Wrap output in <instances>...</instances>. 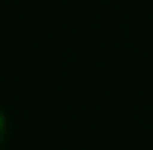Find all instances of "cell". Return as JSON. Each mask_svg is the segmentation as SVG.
I'll return each mask as SVG.
<instances>
[{"instance_id": "1", "label": "cell", "mask_w": 153, "mask_h": 150, "mask_svg": "<svg viewBox=\"0 0 153 150\" xmlns=\"http://www.w3.org/2000/svg\"><path fill=\"white\" fill-rule=\"evenodd\" d=\"M3 138H6V116L0 110V144H3Z\"/></svg>"}]
</instances>
